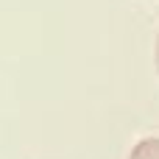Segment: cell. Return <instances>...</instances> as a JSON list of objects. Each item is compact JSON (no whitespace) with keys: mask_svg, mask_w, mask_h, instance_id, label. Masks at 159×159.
Instances as JSON below:
<instances>
[{"mask_svg":"<svg viewBox=\"0 0 159 159\" xmlns=\"http://www.w3.org/2000/svg\"><path fill=\"white\" fill-rule=\"evenodd\" d=\"M129 159H159V137H145V140H140V143L131 148Z\"/></svg>","mask_w":159,"mask_h":159,"instance_id":"cell-1","label":"cell"},{"mask_svg":"<svg viewBox=\"0 0 159 159\" xmlns=\"http://www.w3.org/2000/svg\"><path fill=\"white\" fill-rule=\"evenodd\" d=\"M157 70H159V34H157Z\"/></svg>","mask_w":159,"mask_h":159,"instance_id":"cell-2","label":"cell"}]
</instances>
